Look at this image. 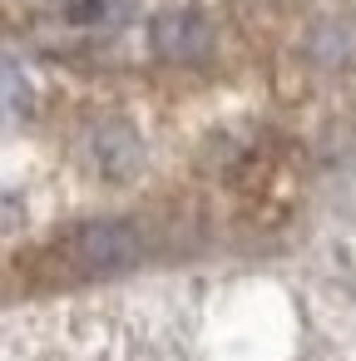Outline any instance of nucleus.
<instances>
[{
	"instance_id": "nucleus-1",
	"label": "nucleus",
	"mask_w": 356,
	"mask_h": 361,
	"mask_svg": "<svg viewBox=\"0 0 356 361\" xmlns=\"http://www.w3.org/2000/svg\"><path fill=\"white\" fill-rule=\"evenodd\" d=\"M70 257H75V267H85V272H124V267H134L139 262V252H144V243H139V233H134V223H85L75 238H70V247H65Z\"/></svg>"
},
{
	"instance_id": "nucleus-2",
	"label": "nucleus",
	"mask_w": 356,
	"mask_h": 361,
	"mask_svg": "<svg viewBox=\"0 0 356 361\" xmlns=\"http://www.w3.org/2000/svg\"><path fill=\"white\" fill-rule=\"evenodd\" d=\"M149 45H154L159 60L188 65V60H198V55L208 50V20H203L198 11H188V6L159 11V16L149 20Z\"/></svg>"
},
{
	"instance_id": "nucleus-3",
	"label": "nucleus",
	"mask_w": 356,
	"mask_h": 361,
	"mask_svg": "<svg viewBox=\"0 0 356 361\" xmlns=\"http://www.w3.org/2000/svg\"><path fill=\"white\" fill-rule=\"evenodd\" d=\"M90 154H94L104 178H134L139 164H144V139L124 119H109V124H99L90 134Z\"/></svg>"
},
{
	"instance_id": "nucleus-4",
	"label": "nucleus",
	"mask_w": 356,
	"mask_h": 361,
	"mask_svg": "<svg viewBox=\"0 0 356 361\" xmlns=\"http://www.w3.org/2000/svg\"><path fill=\"white\" fill-rule=\"evenodd\" d=\"M134 11V0H65L60 16L80 30H109V25H124Z\"/></svg>"
},
{
	"instance_id": "nucleus-5",
	"label": "nucleus",
	"mask_w": 356,
	"mask_h": 361,
	"mask_svg": "<svg viewBox=\"0 0 356 361\" xmlns=\"http://www.w3.org/2000/svg\"><path fill=\"white\" fill-rule=\"evenodd\" d=\"M30 104H35L30 80H25L16 65H0V114H6V119H20V114H30Z\"/></svg>"
}]
</instances>
